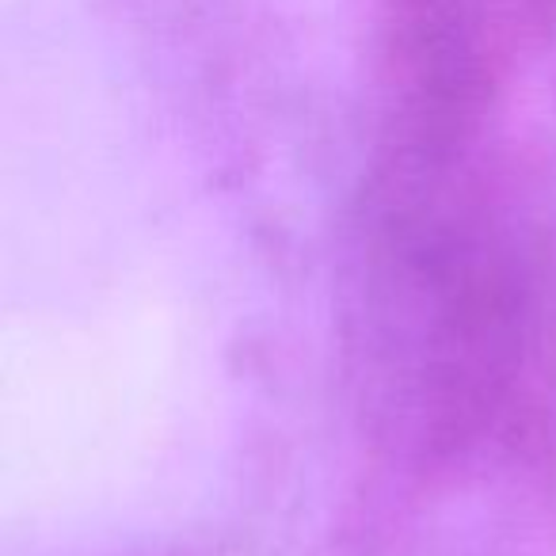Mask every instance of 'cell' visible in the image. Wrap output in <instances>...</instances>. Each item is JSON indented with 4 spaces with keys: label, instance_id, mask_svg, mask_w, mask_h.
Returning a JSON list of instances; mask_svg holds the SVG:
<instances>
[{
    "label": "cell",
    "instance_id": "1",
    "mask_svg": "<svg viewBox=\"0 0 556 556\" xmlns=\"http://www.w3.org/2000/svg\"><path fill=\"white\" fill-rule=\"evenodd\" d=\"M533 290L480 149L386 141L348 278L355 381L381 439L427 465L488 442L522 374Z\"/></svg>",
    "mask_w": 556,
    "mask_h": 556
},
{
    "label": "cell",
    "instance_id": "2",
    "mask_svg": "<svg viewBox=\"0 0 556 556\" xmlns=\"http://www.w3.org/2000/svg\"><path fill=\"white\" fill-rule=\"evenodd\" d=\"M556 35V0H396L389 138L472 146L518 70Z\"/></svg>",
    "mask_w": 556,
    "mask_h": 556
}]
</instances>
